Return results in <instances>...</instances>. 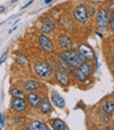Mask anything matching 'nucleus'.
I'll list each match as a JSON object with an SVG mask.
<instances>
[{"instance_id":"f257e3e1","label":"nucleus","mask_w":114,"mask_h":130,"mask_svg":"<svg viewBox=\"0 0 114 130\" xmlns=\"http://www.w3.org/2000/svg\"><path fill=\"white\" fill-rule=\"evenodd\" d=\"M58 62L67 71H71L73 68L79 67L84 62V59L80 57V54L76 51V49H66L58 54Z\"/></svg>"},{"instance_id":"f03ea898","label":"nucleus","mask_w":114,"mask_h":130,"mask_svg":"<svg viewBox=\"0 0 114 130\" xmlns=\"http://www.w3.org/2000/svg\"><path fill=\"white\" fill-rule=\"evenodd\" d=\"M94 26L98 36H104L109 30V11L105 5L97 8V13L94 16Z\"/></svg>"},{"instance_id":"7ed1b4c3","label":"nucleus","mask_w":114,"mask_h":130,"mask_svg":"<svg viewBox=\"0 0 114 130\" xmlns=\"http://www.w3.org/2000/svg\"><path fill=\"white\" fill-rule=\"evenodd\" d=\"M71 72H72V76H73V79L76 82L84 83V82H87L90 76L93 75L94 67H93V63L92 62L84 60V62H83L79 67H76V68H73V70H71Z\"/></svg>"},{"instance_id":"20e7f679","label":"nucleus","mask_w":114,"mask_h":130,"mask_svg":"<svg viewBox=\"0 0 114 130\" xmlns=\"http://www.w3.org/2000/svg\"><path fill=\"white\" fill-rule=\"evenodd\" d=\"M72 17L73 21L78 22L80 25H87L90 21V16L88 12V7L84 3H79L78 5H75V8L72 11Z\"/></svg>"},{"instance_id":"39448f33","label":"nucleus","mask_w":114,"mask_h":130,"mask_svg":"<svg viewBox=\"0 0 114 130\" xmlns=\"http://www.w3.org/2000/svg\"><path fill=\"white\" fill-rule=\"evenodd\" d=\"M33 70L34 74L41 79H50L52 75V67L46 62V60H37V62L33 64Z\"/></svg>"},{"instance_id":"423d86ee","label":"nucleus","mask_w":114,"mask_h":130,"mask_svg":"<svg viewBox=\"0 0 114 130\" xmlns=\"http://www.w3.org/2000/svg\"><path fill=\"white\" fill-rule=\"evenodd\" d=\"M54 78H55V82L60 87L67 88V87L71 86V78H70V75H68V71L63 67L55 68L54 70Z\"/></svg>"},{"instance_id":"0eeeda50","label":"nucleus","mask_w":114,"mask_h":130,"mask_svg":"<svg viewBox=\"0 0 114 130\" xmlns=\"http://www.w3.org/2000/svg\"><path fill=\"white\" fill-rule=\"evenodd\" d=\"M76 51L80 54V57L84 59V60H88V62H93L96 60V53L93 50V47L88 45L87 42L84 43H80L78 47H76Z\"/></svg>"},{"instance_id":"6e6552de","label":"nucleus","mask_w":114,"mask_h":130,"mask_svg":"<svg viewBox=\"0 0 114 130\" xmlns=\"http://www.w3.org/2000/svg\"><path fill=\"white\" fill-rule=\"evenodd\" d=\"M37 41H38V45H40V47H41L45 53H46V54H54V53H55L54 43H52V41L47 37V34L41 33L40 36H38Z\"/></svg>"},{"instance_id":"1a4fd4ad","label":"nucleus","mask_w":114,"mask_h":130,"mask_svg":"<svg viewBox=\"0 0 114 130\" xmlns=\"http://www.w3.org/2000/svg\"><path fill=\"white\" fill-rule=\"evenodd\" d=\"M21 87L24 88L26 92H38V91H41L45 88V86L41 83V82H38L35 79H25V80H22L21 82Z\"/></svg>"},{"instance_id":"9d476101","label":"nucleus","mask_w":114,"mask_h":130,"mask_svg":"<svg viewBox=\"0 0 114 130\" xmlns=\"http://www.w3.org/2000/svg\"><path fill=\"white\" fill-rule=\"evenodd\" d=\"M25 100L32 109H38L40 108V104H41V100H42V96L38 92H26Z\"/></svg>"},{"instance_id":"9b49d317","label":"nucleus","mask_w":114,"mask_h":130,"mask_svg":"<svg viewBox=\"0 0 114 130\" xmlns=\"http://www.w3.org/2000/svg\"><path fill=\"white\" fill-rule=\"evenodd\" d=\"M11 109L14 113H25L28 109V103L25 99H12L11 100Z\"/></svg>"},{"instance_id":"f8f14e48","label":"nucleus","mask_w":114,"mask_h":130,"mask_svg":"<svg viewBox=\"0 0 114 130\" xmlns=\"http://www.w3.org/2000/svg\"><path fill=\"white\" fill-rule=\"evenodd\" d=\"M40 112L41 114H45L47 116L52 112V103L50 101V97L49 96H42V100H41V104H40Z\"/></svg>"},{"instance_id":"ddd939ff","label":"nucleus","mask_w":114,"mask_h":130,"mask_svg":"<svg viewBox=\"0 0 114 130\" xmlns=\"http://www.w3.org/2000/svg\"><path fill=\"white\" fill-rule=\"evenodd\" d=\"M50 101L52 103V105L59 108V109H63L66 106V100L63 99V96H60V93L56 92V91L50 92Z\"/></svg>"},{"instance_id":"4468645a","label":"nucleus","mask_w":114,"mask_h":130,"mask_svg":"<svg viewBox=\"0 0 114 130\" xmlns=\"http://www.w3.org/2000/svg\"><path fill=\"white\" fill-rule=\"evenodd\" d=\"M56 43H58V46L62 50L71 49L72 47V38L68 37L67 34H59L56 37Z\"/></svg>"},{"instance_id":"2eb2a0df","label":"nucleus","mask_w":114,"mask_h":130,"mask_svg":"<svg viewBox=\"0 0 114 130\" xmlns=\"http://www.w3.org/2000/svg\"><path fill=\"white\" fill-rule=\"evenodd\" d=\"M55 28H56V21L54 19H47L46 21L42 22V25H41V33L50 34V33H52L55 30Z\"/></svg>"},{"instance_id":"dca6fc26","label":"nucleus","mask_w":114,"mask_h":130,"mask_svg":"<svg viewBox=\"0 0 114 130\" xmlns=\"http://www.w3.org/2000/svg\"><path fill=\"white\" fill-rule=\"evenodd\" d=\"M9 95L12 99H25L26 97V91L22 87H11L9 88Z\"/></svg>"},{"instance_id":"f3484780","label":"nucleus","mask_w":114,"mask_h":130,"mask_svg":"<svg viewBox=\"0 0 114 130\" xmlns=\"http://www.w3.org/2000/svg\"><path fill=\"white\" fill-rule=\"evenodd\" d=\"M26 130H49V126L42 121H38V120H33L30 121L28 126L25 127Z\"/></svg>"},{"instance_id":"a211bd4d","label":"nucleus","mask_w":114,"mask_h":130,"mask_svg":"<svg viewBox=\"0 0 114 130\" xmlns=\"http://www.w3.org/2000/svg\"><path fill=\"white\" fill-rule=\"evenodd\" d=\"M49 124L54 130H67L68 129L67 124L63 120H60V118H51L49 121Z\"/></svg>"},{"instance_id":"6ab92c4d","label":"nucleus","mask_w":114,"mask_h":130,"mask_svg":"<svg viewBox=\"0 0 114 130\" xmlns=\"http://www.w3.org/2000/svg\"><path fill=\"white\" fill-rule=\"evenodd\" d=\"M101 110L109 116H113L114 113V100H105L101 103Z\"/></svg>"},{"instance_id":"aec40b11","label":"nucleus","mask_w":114,"mask_h":130,"mask_svg":"<svg viewBox=\"0 0 114 130\" xmlns=\"http://www.w3.org/2000/svg\"><path fill=\"white\" fill-rule=\"evenodd\" d=\"M14 62L18 66H28L29 64V58L25 54H22V53H16V54H14Z\"/></svg>"},{"instance_id":"412c9836","label":"nucleus","mask_w":114,"mask_h":130,"mask_svg":"<svg viewBox=\"0 0 114 130\" xmlns=\"http://www.w3.org/2000/svg\"><path fill=\"white\" fill-rule=\"evenodd\" d=\"M97 116H98V118L101 120V122H105V124H109V122H110V117H111V116H109V114L104 113L102 110H100V112H98V114H97Z\"/></svg>"},{"instance_id":"4be33fe9","label":"nucleus","mask_w":114,"mask_h":130,"mask_svg":"<svg viewBox=\"0 0 114 130\" xmlns=\"http://www.w3.org/2000/svg\"><path fill=\"white\" fill-rule=\"evenodd\" d=\"M87 7H88V12H89L90 19H93V17L96 16V13H97V8H98V7H97L96 4H89V5H87Z\"/></svg>"},{"instance_id":"5701e85b","label":"nucleus","mask_w":114,"mask_h":130,"mask_svg":"<svg viewBox=\"0 0 114 130\" xmlns=\"http://www.w3.org/2000/svg\"><path fill=\"white\" fill-rule=\"evenodd\" d=\"M109 32L114 33V11L109 12Z\"/></svg>"},{"instance_id":"b1692460","label":"nucleus","mask_w":114,"mask_h":130,"mask_svg":"<svg viewBox=\"0 0 114 130\" xmlns=\"http://www.w3.org/2000/svg\"><path fill=\"white\" fill-rule=\"evenodd\" d=\"M109 70H110L113 78H114V53L111 54V57H110V59H109Z\"/></svg>"},{"instance_id":"393cba45","label":"nucleus","mask_w":114,"mask_h":130,"mask_svg":"<svg viewBox=\"0 0 114 130\" xmlns=\"http://www.w3.org/2000/svg\"><path fill=\"white\" fill-rule=\"evenodd\" d=\"M105 7H106V9H108L109 12L110 11H114V0H111V2H108L105 4Z\"/></svg>"},{"instance_id":"a878e982","label":"nucleus","mask_w":114,"mask_h":130,"mask_svg":"<svg viewBox=\"0 0 114 130\" xmlns=\"http://www.w3.org/2000/svg\"><path fill=\"white\" fill-rule=\"evenodd\" d=\"M5 58H7V53H4V54L2 55V58H0V66H2V64L4 63V60H5Z\"/></svg>"},{"instance_id":"bb28decb","label":"nucleus","mask_w":114,"mask_h":130,"mask_svg":"<svg viewBox=\"0 0 114 130\" xmlns=\"http://www.w3.org/2000/svg\"><path fill=\"white\" fill-rule=\"evenodd\" d=\"M3 125H4V117H3V114L0 113V126L3 127Z\"/></svg>"},{"instance_id":"cd10ccee","label":"nucleus","mask_w":114,"mask_h":130,"mask_svg":"<svg viewBox=\"0 0 114 130\" xmlns=\"http://www.w3.org/2000/svg\"><path fill=\"white\" fill-rule=\"evenodd\" d=\"M33 2H34V0H30V2H28V3H26V4L24 5V7H22V8H21V9H25V8H26V7H29V5H32V3H33Z\"/></svg>"},{"instance_id":"c85d7f7f","label":"nucleus","mask_w":114,"mask_h":130,"mask_svg":"<svg viewBox=\"0 0 114 130\" xmlns=\"http://www.w3.org/2000/svg\"><path fill=\"white\" fill-rule=\"evenodd\" d=\"M5 12V8L4 7H0V13H4Z\"/></svg>"},{"instance_id":"c756f323","label":"nucleus","mask_w":114,"mask_h":130,"mask_svg":"<svg viewBox=\"0 0 114 130\" xmlns=\"http://www.w3.org/2000/svg\"><path fill=\"white\" fill-rule=\"evenodd\" d=\"M51 2H52V0H45V2H43V3H45V4H50Z\"/></svg>"},{"instance_id":"7c9ffc66","label":"nucleus","mask_w":114,"mask_h":130,"mask_svg":"<svg viewBox=\"0 0 114 130\" xmlns=\"http://www.w3.org/2000/svg\"><path fill=\"white\" fill-rule=\"evenodd\" d=\"M14 2H17V0H12V3H14Z\"/></svg>"},{"instance_id":"2f4dec72","label":"nucleus","mask_w":114,"mask_h":130,"mask_svg":"<svg viewBox=\"0 0 114 130\" xmlns=\"http://www.w3.org/2000/svg\"><path fill=\"white\" fill-rule=\"evenodd\" d=\"M113 43H114V40H113Z\"/></svg>"},{"instance_id":"473e14b6","label":"nucleus","mask_w":114,"mask_h":130,"mask_svg":"<svg viewBox=\"0 0 114 130\" xmlns=\"http://www.w3.org/2000/svg\"><path fill=\"white\" fill-rule=\"evenodd\" d=\"M113 100H114V99H113Z\"/></svg>"}]
</instances>
